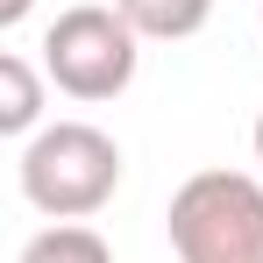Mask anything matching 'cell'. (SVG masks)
Instances as JSON below:
<instances>
[{"mask_svg": "<svg viewBox=\"0 0 263 263\" xmlns=\"http://www.w3.org/2000/svg\"><path fill=\"white\" fill-rule=\"evenodd\" d=\"M0 135H43V71L29 57H0Z\"/></svg>", "mask_w": 263, "mask_h": 263, "instance_id": "4", "label": "cell"}, {"mask_svg": "<svg viewBox=\"0 0 263 263\" xmlns=\"http://www.w3.org/2000/svg\"><path fill=\"white\" fill-rule=\"evenodd\" d=\"M22 263H114V249L86 220H57V228H43V235L22 242Z\"/></svg>", "mask_w": 263, "mask_h": 263, "instance_id": "6", "label": "cell"}, {"mask_svg": "<svg viewBox=\"0 0 263 263\" xmlns=\"http://www.w3.org/2000/svg\"><path fill=\"white\" fill-rule=\"evenodd\" d=\"M164 228L178 263H263V178L192 171L171 192Z\"/></svg>", "mask_w": 263, "mask_h": 263, "instance_id": "2", "label": "cell"}, {"mask_svg": "<svg viewBox=\"0 0 263 263\" xmlns=\"http://www.w3.org/2000/svg\"><path fill=\"white\" fill-rule=\"evenodd\" d=\"M22 199L50 220H92L114 185H121V142L92 121H50L43 135L22 142Z\"/></svg>", "mask_w": 263, "mask_h": 263, "instance_id": "1", "label": "cell"}, {"mask_svg": "<svg viewBox=\"0 0 263 263\" xmlns=\"http://www.w3.org/2000/svg\"><path fill=\"white\" fill-rule=\"evenodd\" d=\"M256 22H263V7H256Z\"/></svg>", "mask_w": 263, "mask_h": 263, "instance_id": "9", "label": "cell"}, {"mask_svg": "<svg viewBox=\"0 0 263 263\" xmlns=\"http://www.w3.org/2000/svg\"><path fill=\"white\" fill-rule=\"evenodd\" d=\"M249 142H256V164H263V114H256V128H249Z\"/></svg>", "mask_w": 263, "mask_h": 263, "instance_id": "8", "label": "cell"}, {"mask_svg": "<svg viewBox=\"0 0 263 263\" xmlns=\"http://www.w3.org/2000/svg\"><path fill=\"white\" fill-rule=\"evenodd\" d=\"M114 7H121V22H128L135 36H149V43H185L214 14V0H114Z\"/></svg>", "mask_w": 263, "mask_h": 263, "instance_id": "5", "label": "cell"}, {"mask_svg": "<svg viewBox=\"0 0 263 263\" xmlns=\"http://www.w3.org/2000/svg\"><path fill=\"white\" fill-rule=\"evenodd\" d=\"M29 7H36V0H0V29H22V22H29Z\"/></svg>", "mask_w": 263, "mask_h": 263, "instance_id": "7", "label": "cell"}, {"mask_svg": "<svg viewBox=\"0 0 263 263\" xmlns=\"http://www.w3.org/2000/svg\"><path fill=\"white\" fill-rule=\"evenodd\" d=\"M135 43L142 36L121 22L114 0H79L43 29V79L71 100H114L135 86V64H142Z\"/></svg>", "mask_w": 263, "mask_h": 263, "instance_id": "3", "label": "cell"}]
</instances>
